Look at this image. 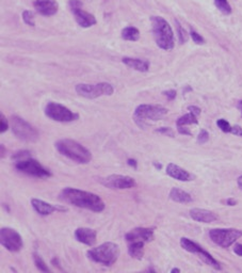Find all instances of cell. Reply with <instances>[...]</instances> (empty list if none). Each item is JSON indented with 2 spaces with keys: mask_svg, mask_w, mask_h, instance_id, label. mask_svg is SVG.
Masks as SVG:
<instances>
[{
  "mask_svg": "<svg viewBox=\"0 0 242 273\" xmlns=\"http://www.w3.org/2000/svg\"><path fill=\"white\" fill-rule=\"evenodd\" d=\"M125 239L128 242L133 241H144L150 242L154 240V228L146 227H137L135 230L126 234Z\"/></svg>",
  "mask_w": 242,
  "mask_h": 273,
  "instance_id": "15",
  "label": "cell"
},
{
  "mask_svg": "<svg viewBox=\"0 0 242 273\" xmlns=\"http://www.w3.org/2000/svg\"><path fill=\"white\" fill-rule=\"evenodd\" d=\"M178 129V133L180 135H185V136H192V133L191 131H190L188 128H186L185 126H178L177 127Z\"/></svg>",
  "mask_w": 242,
  "mask_h": 273,
  "instance_id": "37",
  "label": "cell"
},
{
  "mask_svg": "<svg viewBox=\"0 0 242 273\" xmlns=\"http://www.w3.org/2000/svg\"><path fill=\"white\" fill-rule=\"evenodd\" d=\"M230 134L235 135V136H238V137H242V128L239 125L232 126V129H231V133Z\"/></svg>",
  "mask_w": 242,
  "mask_h": 273,
  "instance_id": "38",
  "label": "cell"
},
{
  "mask_svg": "<svg viewBox=\"0 0 242 273\" xmlns=\"http://www.w3.org/2000/svg\"><path fill=\"white\" fill-rule=\"evenodd\" d=\"M15 169L22 173L33 176V177L46 178L51 176V173L49 170L45 169L38 160L32 159L31 157L27 158V159L16 161Z\"/></svg>",
  "mask_w": 242,
  "mask_h": 273,
  "instance_id": "11",
  "label": "cell"
},
{
  "mask_svg": "<svg viewBox=\"0 0 242 273\" xmlns=\"http://www.w3.org/2000/svg\"><path fill=\"white\" fill-rule=\"evenodd\" d=\"M99 183L109 189L112 190H123L131 189L137 186L136 180L127 175H118L113 174L109 175L105 178H99Z\"/></svg>",
  "mask_w": 242,
  "mask_h": 273,
  "instance_id": "14",
  "label": "cell"
},
{
  "mask_svg": "<svg viewBox=\"0 0 242 273\" xmlns=\"http://www.w3.org/2000/svg\"><path fill=\"white\" fill-rule=\"evenodd\" d=\"M210 239L223 249H227L242 237V231L237 228H213L209 232Z\"/></svg>",
  "mask_w": 242,
  "mask_h": 273,
  "instance_id": "7",
  "label": "cell"
},
{
  "mask_svg": "<svg viewBox=\"0 0 242 273\" xmlns=\"http://www.w3.org/2000/svg\"><path fill=\"white\" fill-rule=\"evenodd\" d=\"M217 125L218 127L223 131V133H231V129H232V126L229 124V123L226 121V120H224V119H220L217 121Z\"/></svg>",
  "mask_w": 242,
  "mask_h": 273,
  "instance_id": "30",
  "label": "cell"
},
{
  "mask_svg": "<svg viewBox=\"0 0 242 273\" xmlns=\"http://www.w3.org/2000/svg\"><path fill=\"white\" fill-rule=\"evenodd\" d=\"M175 24H176V29H177V34H178V40L180 44H185L189 39V34L184 29L183 26L178 23V21H175Z\"/></svg>",
  "mask_w": 242,
  "mask_h": 273,
  "instance_id": "28",
  "label": "cell"
},
{
  "mask_svg": "<svg viewBox=\"0 0 242 273\" xmlns=\"http://www.w3.org/2000/svg\"><path fill=\"white\" fill-rule=\"evenodd\" d=\"M60 199L65 203L74 205L79 208H84L94 211V213H101L105 209V203L97 195L80 189L67 187L60 192Z\"/></svg>",
  "mask_w": 242,
  "mask_h": 273,
  "instance_id": "1",
  "label": "cell"
},
{
  "mask_svg": "<svg viewBox=\"0 0 242 273\" xmlns=\"http://www.w3.org/2000/svg\"><path fill=\"white\" fill-rule=\"evenodd\" d=\"M153 34L157 46L163 50H172L175 46L174 32L170 24L161 16H152Z\"/></svg>",
  "mask_w": 242,
  "mask_h": 273,
  "instance_id": "3",
  "label": "cell"
},
{
  "mask_svg": "<svg viewBox=\"0 0 242 273\" xmlns=\"http://www.w3.org/2000/svg\"><path fill=\"white\" fill-rule=\"evenodd\" d=\"M75 238L78 242H81L85 245L92 246L96 242L97 233L96 231L88 227H79L75 231Z\"/></svg>",
  "mask_w": 242,
  "mask_h": 273,
  "instance_id": "18",
  "label": "cell"
},
{
  "mask_svg": "<svg viewBox=\"0 0 242 273\" xmlns=\"http://www.w3.org/2000/svg\"><path fill=\"white\" fill-rule=\"evenodd\" d=\"M76 92L85 99H97L99 96H111L114 92L113 86L107 82H100L97 84L79 83L76 85Z\"/></svg>",
  "mask_w": 242,
  "mask_h": 273,
  "instance_id": "8",
  "label": "cell"
},
{
  "mask_svg": "<svg viewBox=\"0 0 242 273\" xmlns=\"http://www.w3.org/2000/svg\"><path fill=\"white\" fill-rule=\"evenodd\" d=\"M167 174L170 176V177L174 178L179 181H190L193 179V176L190 174L187 170L180 168L179 165L174 164V163H169L167 165Z\"/></svg>",
  "mask_w": 242,
  "mask_h": 273,
  "instance_id": "19",
  "label": "cell"
},
{
  "mask_svg": "<svg viewBox=\"0 0 242 273\" xmlns=\"http://www.w3.org/2000/svg\"><path fill=\"white\" fill-rule=\"evenodd\" d=\"M225 203H226V205H228V206H236V205H237V201H236L235 199L229 198V199L226 200Z\"/></svg>",
  "mask_w": 242,
  "mask_h": 273,
  "instance_id": "41",
  "label": "cell"
},
{
  "mask_svg": "<svg viewBox=\"0 0 242 273\" xmlns=\"http://www.w3.org/2000/svg\"><path fill=\"white\" fill-rule=\"evenodd\" d=\"M29 157H30L29 151H20L12 156V159L15 161H20V160L27 159V158H29Z\"/></svg>",
  "mask_w": 242,
  "mask_h": 273,
  "instance_id": "31",
  "label": "cell"
},
{
  "mask_svg": "<svg viewBox=\"0 0 242 273\" xmlns=\"http://www.w3.org/2000/svg\"><path fill=\"white\" fill-rule=\"evenodd\" d=\"M68 7H70L77 24H78L80 27L90 28L92 26L96 25L97 21L95 19V16L83 10L82 3L80 0H70Z\"/></svg>",
  "mask_w": 242,
  "mask_h": 273,
  "instance_id": "12",
  "label": "cell"
},
{
  "mask_svg": "<svg viewBox=\"0 0 242 273\" xmlns=\"http://www.w3.org/2000/svg\"><path fill=\"white\" fill-rule=\"evenodd\" d=\"M168 114V109L160 105H140L138 106L134 113V120L138 126L144 127L146 120L158 121Z\"/></svg>",
  "mask_w": 242,
  "mask_h": 273,
  "instance_id": "5",
  "label": "cell"
},
{
  "mask_svg": "<svg viewBox=\"0 0 242 273\" xmlns=\"http://www.w3.org/2000/svg\"><path fill=\"white\" fill-rule=\"evenodd\" d=\"M237 108L240 110L241 116H242V101H239V102L237 103Z\"/></svg>",
  "mask_w": 242,
  "mask_h": 273,
  "instance_id": "44",
  "label": "cell"
},
{
  "mask_svg": "<svg viewBox=\"0 0 242 273\" xmlns=\"http://www.w3.org/2000/svg\"><path fill=\"white\" fill-rule=\"evenodd\" d=\"M190 37H191L192 41L197 44V45H203V44H205V39L194 30H191V32H190Z\"/></svg>",
  "mask_w": 242,
  "mask_h": 273,
  "instance_id": "32",
  "label": "cell"
},
{
  "mask_svg": "<svg viewBox=\"0 0 242 273\" xmlns=\"http://www.w3.org/2000/svg\"><path fill=\"white\" fill-rule=\"evenodd\" d=\"M51 263H53L54 266H57L59 269L62 270V268L60 267V263H59V259L58 258H53V259H51Z\"/></svg>",
  "mask_w": 242,
  "mask_h": 273,
  "instance_id": "43",
  "label": "cell"
},
{
  "mask_svg": "<svg viewBox=\"0 0 242 273\" xmlns=\"http://www.w3.org/2000/svg\"><path fill=\"white\" fill-rule=\"evenodd\" d=\"M208 140H209V134H208V131L205 130V129H202V130H201V133L198 134V136H197V142L200 143V144H204V143H206Z\"/></svg>",
  "mask_w": 242,
  "mask_h": 273,
  "instance_id": "33",
  "label": "cell"
},
{
  "mask_svg": "<svg viewBox=\"0 0 242 273\" xmlns=\"http://www.w3.org/2000/svg\"><path fill=\"white\" fill-rule=\"evenodd\" d=\"M213 2L218 10L224 15H229L231 13V7L227 0H213Z\"/></svg>",
  "mask_w": 242,
  "mask_h": 273,
  "instance_id": "26",
  "label": "cell"
},
{
  "mask_svg": "<svg viewBox=\"0 0 242 273\" xmlns=\"http://www.w3.org/2000/svg\"><path fill=\"white\" fill-rule=\"evenodd\" d=\"M33 6L37 12L43 16H53L59 10V5L56 0H36Z\"/></svg>",
  "mask_w": 242,
  "mask_h": 273,
  "instance_id": "17",
  "label": "cell"
},
{
  "mask_svg": "<svg viewBox=\"0 0 242 273\" xmlns=\"http://www.w3.org/2000/svg\"><path fill=\"white\" fill-rule=\"evenodd\" d=\"M119 256V246L114 242H105L88 251V257L95 262L110 267Z\"/></svg>",
  "mask_w": 242,
  "mask_h": 273,
  "instance_id": "4",
  "label": "cell"
},
{
  "mask_svg": "<svg viewBox=\"0 0 242 273\" xmlns=\"http://www.w3.org/2000/svg\"><path fill=\"white\" fill-rule=\"evenodd\" d=\"M11 127L13 134L26 142H37L39 140L38 130L20 117L14 116L11 118Z\"/></svg>",
  "mask_w": 242,
  "mask_h": 273,
  "instance_id": "6",
  "label": "cell"
},
{
  "mask_svg": "<svg viewBox=\"0 0 242 273\" xmlns=\"http://www.w3.org/2000/svg\"><path fill=\"white\" fill-rule=\"evenodd\" d=\"M190 217H191L194 221L202 222V223H211L218 220V216L210 210L201 209V208H193L190 210Z\"/></svg>",
  "mask_w": 242,
  "mask_h": 273,
  "instance_id": "20",
  "label": "cell"
},
{
  "mask_svg": "<svg viewBox=\"0 0 242 273\" xmlns=\"http://www.w3.org/2000/svg\"><path fill=\"white\" fill-rule=\"evenodd\" d=\"M127 163H128V165L133 166V168H134L135 170L138 169V162H137V160H135V159H128V160H127Z\"/></svg>",
  "mask_w": 242,
  "mask_h": 273,
  "instance_id": "42",
  "label": "cell"
},
{
  "mask_svg": "<svg viewBox=\"0 0 242 273\" xmlns=\"http://www.w3.org/2000/svg\"><path fill=\"white\" fill-rule=\"evenodd\" d=\"M154 166H155V168H156V169H158V170H160V169L162 168V165H161L160 163H156V162H154Z\"/></svg>",
  "mask_w": 242,
  "mask_h": 273,
  "instance_id": "46",
  "label": "cell"
},
{
  "mask_svg": "<svg viewBox=\"0 0 242 273\" xmlns=\"http://www.w3.org/2000/svg\"><path fill=\"white\" fill-rule=\"evenodd\" d=\"M122 62L131 68H134L138 72H148L150 69V62L149 61H144L141 59H136V58H129L125 57L122 59Z\"/></svg>",
  "mask_w": 242,
  "mask_h": 273,
  "instance_id": "21",
  "label": "cell"
},
{
  "mask_svg": "<svg viewBox=\"0 0 242 273\" xmlns=\"http://www.w3.org/2000/svg\"><path fill=\"white\" fill-rule=\"evenodd\" d=\"M237 183H238V186H239V188L242 190V176H240V177H238Z\"/></svg>",
  "mask_w": 242,
  "mask_h": 273,
  "instance_id": "45",
  "label": "cell"
},
{
  "mask_svg": "<svg viewBox=\"0 0 242 273\" xmlns=\"http://www.w3.org/2000/svg\"><path fill=\"white\" fill-rule=\"evenodd\" d=\"M156 133L161 134V135H164V136H168V137H171V138L174 137V131H173V130H172L171 128H169V127H161V128H158V129H156Z\"/></svg>",
  "mask_w": 242,
  "mask_h": 273,
  "instance_id": "34",
  "label": "cell"
},
{
  "mask_svg": "<svg viewBox=\"0 0 242 273\" xmlns=\"http://www.w3.org/2000/svg\"><path fill=\"white\" fill-rule=\"evenodd\" d=\"M0 147H2V158H4V144H2V146H0Z\"/></svg>",
  "mask_w": 242,
  "mask_h": 273,
  "instance_id": "48",
  "label": "cell"
},
{
  "mask_svg": "<svg viewBox=\"0 0 242 273\" xmlns=\"http://www.w3.org/2000/svg\"><path fill=\"white\" fill-rule=\"evenodd\" d=\"M176 91L175 90H168V91H164L163 92V95L164 96H167V99L169 101H173V100H175L176 98Z\"/></svg>",
  "mask_w": 242,
  "mask_h": 273,
  "instance_id": "36",
  "label": "cell"
},
{
  "mask_svg": "<svg viewBox=\"0 0 242 273\" xmlns=\"http://www.w3.org/2000/svg\"><path fill=\"white\" fill-rule=\"evenodd\" d=\"M144 241H133L128 246V254L135 259H142L144 255Z\"/></svg>",
  "mask_w": 242,
  "mask_h": 273,
  "instance_id": "23",
  "label": "cell"
},
{
  "mask_svg": "<svg viewBox=\"0 0 242 273\" xmlns=\"http://www.w3.org/2000/svg\"><path fill=\"white\" fill-rule=\"evenodd\" d=\"M31 205H32L33 209L36 210L37 213L41 216H49L51 214H54L55 211H67L66 207L49 204V203H46V202L39 200V199H32Z\"/></svg>",
  "mask_w": 242,
  "mask_h": 273,
  "instance_id": "16",
  "label": "cell"
},
{
  "mask_svg": "<svg viewBox=\"0 0 242 273\" xmlns=\"http://www.w3.org/2000/svg\"><path fill=\"white\" fill-rule=\"evenodd\" d=\"M180 245H181V248L186 250L187 252L198 255V257H200L203 261H205L207 265H209L210 267L217 269V270L222 269L221 263L213 256H211L210 253L205 251L200 244L195 243L194 241L190 240L189 238H186V237H183V238L180 239Z\"/></svg>",
  "mask_w": 242,
  "mask_h": 273,
  "instance_id": "10",
  "label": "cell"
},
{
  "mask_svg": "<svg viewBox=\"0 0 242 273\" xmlns=\"http://www.w3.org/2000/svg\"><path fill=\"white\" fill-rule=\"evenodd\" d=\"M23 21L26 25L30 26V27L36 26V23H34V14L30 10H25L23 12Z\"/></svg>",
  "mask_w": 242,
  "mask_h": 273,
  "instance_id": "29",
  "label": "cell"
},
{
  "mask_svg": "<svg viewBox=\"0 0 242 273\" xmlns=\"http://www.w3.org/2000/svg\"><path fill=\"white\" fill-rule=\"evenodd\" d=\"M170 199L180 204H189L193 201L192 197L188 192L179 188H172L170 191Z\"/></svg>",
  "mask_w": 242,
  "mask_h": 273,
  "instance_id": "22",
  "label": "cell"
},
{
  "mask_svg": "<svg viewBox=\"0 0 242 273\" xmlns=\"http://www.w3.org/2000/svg\"><path fill=\"white\" fill-rule=\"evenodd\" d=\"M57 151L70 158L71 160L78 162L81 164H86L92 160V154L88 148H85L83 145L77 142L72 139H62L59 140L55 144Z\"/></svg>",
  "mask_w": 242,
  "mask_h": 273,
  "instance_id": "2",
  "label": "cell"
},
{
  "mask_svg": "<svg viewBox=\"0 0 242 273\" xmlns=\"http://www.w3.org/2000/svg\"><path fill=\"white\" fill-rule=\"evenodd\" d=\"M0 118H2V126H0V131H2V134H4L5 131H7L9 128V123L6 117L4 116V113L0 114Z\"/></svg>",
  "mask_w": 242,
  "mask_h": 273,
  "instance_id": "35",
  "label": "cell"
},
{
  "mask_svg": "<svg viewBox=\"0 0 242 273\" xmlns=\"http://www.w3.org/2000/svg\"><path fill=\"white\" fill-rule=\"evenodd\" d=\"M234 252L238 255V256H242V244H240V243L235 244Z\"/></svg>",
  "mask_w": 242,
  "mask_h": 273,
  "instance_id": "40",
  "label": "cell"
},
{
  "mask_svg": "<svg viewBox=\"0 0 242 273\" xmlns=\"http://www.w3.org/2000/svg\"><path fill=\"white\" fill-rule=\"evenodd\" d=\"M188 110H189L190 112H191V113L195 114L196 117L200 116V114H201V111H202V110H201V108L196 107V106H189V107H188Z\"/></svg>",
  "mask_w": 242,
  "mask_h": 273,
  "instance_id": "39",
  "label": "cell"
},
{
  "mask_svg": "<svg viewBox=\"0 0 242 273\" xmlns=\"http://www.w3.org/2000/svg\"><path fill=\"white\" fill-rule=\"evenodd\" d=\"M122 39L125 41L136 42L140 39V31L136 27L129 26V27H126L122 30Z\"/></svg>",
  "mask_w": 242,
  "mask_h": 273,
  "instance_id": "24",
  "label": "cell"
},
{
  "mask_svg": "<svg viewBox=\"0 0 242 273\" xmlns=\"http://www.w3.org/2000/svg\"><path fill=\"white\" fill-rule=\"evenodd\" d=\"M33 260H34V263H36V267L41 272H50L49 268L46 265V262L43 260V258L40 256L38 253H33Z\"/></svg>",
  "mask_w": 242,
  "mask_h": 273,
  "instance_id": "27",
  "label": "cell"
},
{
  "mask_svg": "<svg viewBox=\"0 0 242 273\" xmlns=\"http://www.w3.org/2000/svg\"><path fill=\"white\" fill-rule=\"evenodd\" d=\"M45 114L46 117L54 120L56 122H61V123H68L78 120L79 116L77 113H74L71 111L65 106L59 104L49 102L46 107H45Z\"/></svg>",
  "mask_w": 242,
  "mask_h": 273,
  "instance_id": "9",
  "label": "cell"
},
{
  "mask_svg": "<svg viewBox=\"0 0 242 273\" xmlns=\"http://www.w3.org/2000/svg\"><path fill=\"white\" fill-rule=\"evenodd\" d=\"M174 272H180V269H177V268H174L171 270V273H174Z\"/></svg>",
  "mask_w": 242,
  "mask_h": 273,
  "instance_id": "47",
  "label": "cell"
},
{
  "mask_svg": "<svg viewBox=\"0 0 242 273\" xmlns=\"http://www.w3.org/2000/svg\"><path fill=\"white\" fill-rule=\"evenodd\" d=\"M197 117L195 114L189 112L188 114H185L181 118H179L176 122V125L178 126H187V125H191V124H197Z\"/></svg>",
  "mask_w": 242,
  "mask_h": 273,
  "instance_id": "25",
  "label": "cell"
},
{
  "mask_svg": "<svg viewBox=\"0 0 242 273\" xmlns=\"http://www.w3.org/2000/svg\"><path fill=\"white\" fill-rule=\"evenodd\" d=\"M0 242L10 252H19L24 245L20 233L11 227H3L0 230Z\"/></svg>",
  "mask_w": 242,
  "mask_h": 273,
  "instance_id": "13",
  "label": "cell"
}]
</instances>
